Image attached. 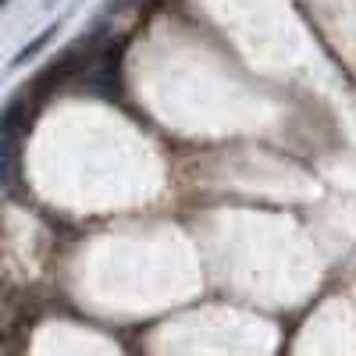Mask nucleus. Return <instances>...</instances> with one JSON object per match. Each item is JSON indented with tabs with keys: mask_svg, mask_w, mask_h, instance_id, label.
<instances>
[{
	"mask_svg": "<svg viewBox=\"0 0 356 356\" xmlns=\"http://www.w3.org/2000/svg\"><path fill=\"white\" fill-rule=\"evenodd\" d=\"M0 4H4V0H0Z\"/></svg>",
	"mask_w": 356,
	"mask_h": 356,
	"instance_id": "nucleus-3",
	"label": "nucleus"
},
{
	"mask_svg": "<svg viewBox=\"0 0 356 356\" xmlns=\"http://www.w3.org/2000/svg\"><path fill=\"white\" fill-rule=\"evenodd\" d=\"M118 68H122V50L118 54L107 50L82 72H89V89H97V93H104V97H114L118 93Z\"/></svg>",
	"mask_w": 356,
	"mask_h": 356,
	"instance_id": "nucleus-1",
	"label": "nucleus"
},
{
	"mask_svg": "<svg viewBox=\"0 0 356 356\" xmlns=\"http://www.w3.org/2000/svg\"><path fill=\"white\" fill-rule=\"evenodd\" d=\"M50 33H54V29H50ZM50 33H43V36H36L33 43H29V47H25V50H22L18 57H15V65H25V61H29V57H33V54H36V50H40V47H43V43L50 40Z\"/></svg>",
	"mask_w": 356,
	"mask_h": 356,
	"instance_id": "nucleus-2",
	"label": "nucleus"
}]
</instances>
